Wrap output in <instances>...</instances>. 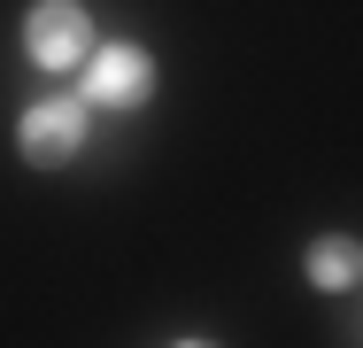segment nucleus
Wrapping results in <instances>:
<instances>
[{
  "instance_id": "4",
  "label": "nucleus",
  "mask_w": 363,
  "mask_h": 348,
  "mask_svg": "<svg viewBox=\"0 0 363 348\" xmlns=\"http://www.w3.org/2000/svg\"><path fill=\"white\" fill-rule=\"evenodd\" d=\"M309 278L333 286V294H348V286L363 278V248L356 240H317V248H309Z\"/></svg>"
},
{
  "instance_id": "1",
  "label": "nucleus",
  "mask_w": 363,
  "mask_h": 348,
  "mask_svg": "<svg viewBox=\"0 0 363 348\" xmlns=\"http://www.w3.org/2000/svg\"><path fill=\"white\" fill-rule=\"evenodd\" d=\"M23 47H31L39 70H85V55H93V16L77 0H39L31 23H23Z\"/></svg>"
},
{
  "instance_id": "2",
  "label": "nucleus",
  "mask_w": 363,
  "mask_h": 348,
  "mask_svg": "<svg viewBox=\"0 0 363 348\" xmlns=\"http://www.w3.org/2000/svg\"><path fill=\"white\" fill-rule=\"evenodd\" d=\"M16 147H23V163L62 170L77 147H85V101H31L23 124H16Z\"/></svg>"
},
{
  "instance_id": "3",
  "label": "nucleus",
  "mask_w": 363,
  "mask_h": 348,
  "mask_svg": "<svg viewBox=\"0 0 363 348\" xmlns=\"http://www.w3.org/2000/svg\"><path fill=\"white\" fill-rule=\"evenodd\" d=\"M155 93V62L140 47H101L85 55V109H140Z\"/></svg>"
},
{
  "instance_id": "5",
  "label": "nucleus",
  "mask_w": 363,
  "mask_h": 348,
  "mask_svg": "<svg viewBox=\"0 0 363 348\" xmlns=\"http://www.w3.org/2000/svg\"><path fill=\"white\" fill-rule=\"evenodd\" d=\"M178 348H209V341H178Z\"/></svg>"
}]
</instances>
